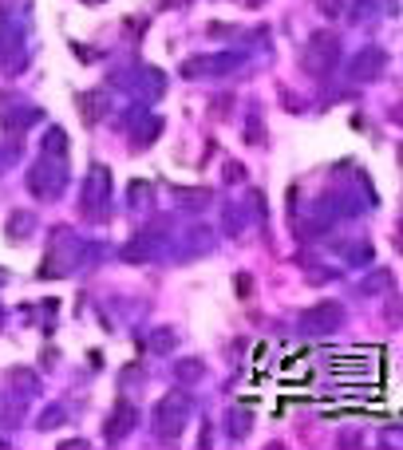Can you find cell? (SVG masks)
<instances>
[{
  "label": "cell",
  "instance_id": "6da1fadb",
  "mask_svg": "<svg viewBox=\"0 0 403 450\" xmlns=\"http://www.w3.org/2000/svg\"><path fill=\"white\" fill-rule=\"evenodd\" d=\"M379 355L376 352H360V355H340V360H332L329 364V376L340 379V383H376L379 379Z\"/></svg>",
  "mask_w": 403,
  "mask_h": 450
},
{
  "label": "cell",
  "instance_id": "7a4b0ae2",
  "mask_svg": "<svg viewBox=\"0 0 403 450\" xmlns=\"http://www.w3.org/2000/svg\"><path fill=\"white\" fill-rule=\"evenodd\" d=\"M301 324H305L308 332H332L336 324H340V308L336 305H317V308H308L305 316H301Z\"/></svg>",
  "mask_w": 403,
  "mask_h": 450
},
{
  "label": "cell",
  "instance_id": "3957f363",
  "mask_svg": "<svg viewBox=\"0 0 403 450\" xmlns=\"http://www.w3.org/2000/svg\"><path fill=\"white\" fill-rule=\"evenodd\" d=\"M379 67H384V56H379V51H372V56H368V51H364V56L356 60L352 72H356V79H364V75H376Z\"/></svg>",
  "mask_w": 403,
  "mask_h": 450
}]
</instances>
